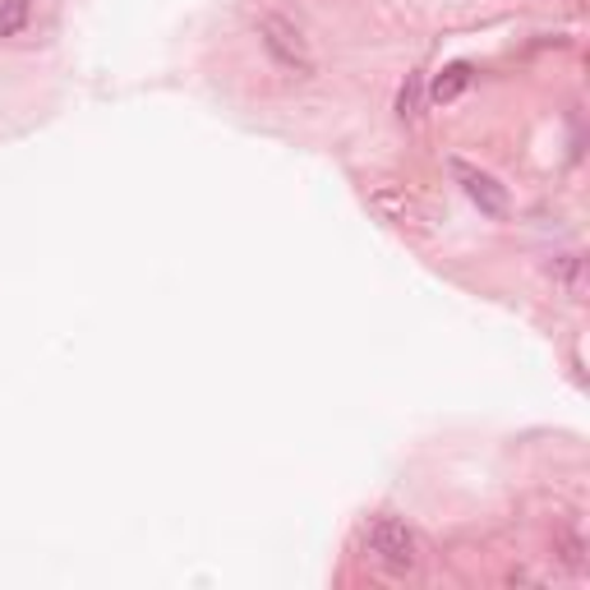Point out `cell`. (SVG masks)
Returning <instances> with one entry per match:
<instances>
[{
    "label": "cell",
    "mask_w": 590,
    "mask_h": 590,
    "mask_svg": "<svg viewBox=\"0 0 590 590\" xmlns=\"http://www.w3.org/2000/svg\"><path fill=\"white\" fill-rule=\"evenodd\" d=\"M33 18V0H0V37H18Z\"/></svg>",
    "instance_id": "cell-5"
},
{
    "label": "cell",
    "mask_w": 590,
    "mask_h": 590,
    "mask_svg": "<svg viewBox=\"0 0 590 590\" xmlns=\"http://www.w3.org/2000/svg\"><path fill=\"white\" fill-rule=\"evenodd\" d=\"M553 277H559L572 295H581V254H559L553 258Z\"/></svg>",
    "instance_id": "cell-7"
},
{
    "label": "cell",
    "mask_w": 590,
    "mask_h": 590,
    "mask_svg": "<svg viewBox=\"0 0 590 590\" xmlns=\"http://www.w3.org/2000/svg\"><path fill=\"white\" fill-rule=\"evenodd\" d=\"M452 166V176H457V184L466 190V198L475 203L485 217H508V190L498 184L489 171H479V166H471V162H461V157H452L448 162Z\"/></svg>",
    "instance_id": "cell-3"
},
{
    "label": "cell",
    "mask_w": 590,
    "mask_h": 590,
    "mask_svg": "<svg viewBox=\"0 0 590 590\" xmlns=\"http://www.w3.org/2000/svg\"><path fill=\"white\" fill-rule=\"evenodd\" d=\"M258 42H264V51H268L282 69H291V74H313V55H309V47H305V37L295 33V24H286V18H277V14L258 18Z\"/></svg>",
    "instance_id": "cell-2"
},
{
    "label": "cell",
    "mask_w": 590,
    "mask_h": 590,
    "mask_svg": "<svg viewBox=\"0 0 590 590\" xmlns=\"http://www.w3.org/2000/svg\"><path fill=\"white\" fill-rule=\"evenodd\" d=\"M364 553L379 572H387V577H411V572L420 567L415 530L406 522H397V516H379V522L364 530Z\"/></svg>",
    "instance_id": "cell-1"
},
{
    "label": "cell",
    "mask_w": 590,
    "mask_h": 590,
    "mask_svg": "<svg viewBox=\"0 0 590 590\" xmlns=\"http://www.w3.org/2000/svg\"><path fill=\"white\" fill-rule=\"evenodd\" d=\"M471 79H475V69H471L466 61H457V65H448V69L434 74L429 98H434V102H452V98H461V92L471 88Z\"/></svg>",
    "instance_id": "cell-4"
},
{
    "label": "cell",
    "mask_w": 590,
    "mask_h": 590,
    "mask_svg": "<svg viewBox=\"0 0 590 590\" xmlns=\"http://www.w3.org/2000/svg\"><path fill=\"white\" fill-rule=\"evenodd\" d=\"M424 106V74H406V84L397 92V116L401 120H415Z\"/></svg>",
    "instance_id": "cell-6"
}]
</instances>
